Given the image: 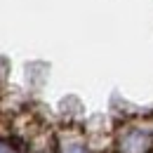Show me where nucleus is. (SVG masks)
Instances as JSON below:
<instances>
[{
	"label": "nucleus",
	"instance_id": "1",
	"mask_svg": "<svg viewBox=\"0 0 153 153\" xmlns=\"http://www.w3.org/2000/svg\"><path fill=\"white\" fill-rule=\"evenodd\" d=\"M118 153H151L153 134L144 127H130L118 137Z\"/></svg>",
	"mask_w": 153,
	"mask_h": 153
},
{
	"label": "nucleus",
	"instance_id": "2",
	"mask_svg": "<svg viewBox=\"0 0 153 153\" xmlns=\"http://www.w3.org/2000/svg\"><path fill=\"white\" fill-rule=\"evenodd\" d=\"M59 153H87L85 139L78 132H66L59 139Z\"/></svg>",
	"mask_w": 153,
	"mask_h": 153
}]
</instances>
